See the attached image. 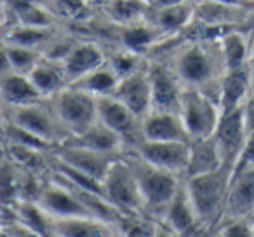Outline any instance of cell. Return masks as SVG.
<instances>
[{
  "instance_id": "6da1fadb",
  "label": "cell",
  "mask_w": 254,
  "mask_h": 237,
  "mask_svg": "<svg viewBox=\"0 0 254 237\" xmlns=\"http://www.w3.org/2000/svg\"><path fill=\"white\" fill-rule=\"evenodd\" d=\"M148 58H162L169 61L185 87L200 89L218 101L223 75L226 72L221 47L218 40L166 37L152 51Z\"/></svg>"
},
{
  "instance_id": "7a4b0ae2",
  "label": "cell",
  "mask_w": 254,
  "mask_h": 237,
  "mask_svg": "<svg viewBox=\"0 0 254 237\" xmlns=\"http://www.w3.org/2000/svg\"><path fill=\"white\" fill-rule=\"evenodd\" d=\"M230 178H232V169L228 166H221L211 173L183 178L185 188L197 213L204 237H207L221 223Z\"/></svg>"
},
{
  "instance_id": "3957f363",
  "label": "cell",
  "mask_w": 254,
  "mask_h": 237,
  "mask_svg": "<svg viewBox=\"0 0 254 237\" xmlns=\"http://www.w3.org/2000/svg\"><path fill=\"white\" fill-rule=\"evenodd\" d=\"M126 156L131 160L132 169L138 178L139 192H141L143 204H145V215L159 222L164 209L167 208L171 199L183 183V176L152 166L132 152H126Z\"/></svg>"
},
{
  "instance_id": "277c9868",
  "label": "cell",
  "mask_w": 254,
  "mask_h": 237,
  "mask_svg": "<svg viewBox=\"0 0 254 237\" xmlns=\"http://www.w3.org/2000/svg\"><path fill=\"white\" fill-rule=\"evenodd\" d=\"M4 119L46 142L53 149L63 145L70 138L51 99H39L21 106H9L5 108Z\"/></svg>"
},
{
  "instance_id": "5b68a950",
  "label": "cell",
  "mask_w": 254,
  "mask_h": 237,
  "mask_svg": "<svg viewBox=\"0 0 254 237\" xmlns=\"http://www.w3.org/2000/svg\"><path fill=\"white\" fill-rule=\"evenodd\" d=\"M103 195L124 216L145 215L138 178L126 154L113 160L108 173L103 178Z\"/></svg>"
},
{
  "instance_id": "8992f818",
  "label": "cell",
  "mask_w": 254,
  "mask_h": 237,
  "mask_svg": "<svg viewBox=\"0 0 254 237\" xmlns=\"http://www.w3.org/2000/svg\"><path fill=\"white\" fill-rule=\"evenodd\" d=\"M178 113L183 121L190 142L212 136L221 119L218 101L195 87L183 89Z\"/></svg>"
},
{
  "instance_id": "52a82bcc",
  "label": "cell",
  "mask_w": 254,
  "mask_h": 237,
  "mask_svg": "<svg viewBox=\"0 0 254 237\" xmlns=\"http://www.w3.org/2000/svg\"><path fill=\"white\" fill-rule=\"evenodd\" d=\"M49 99L60 117L61 124L64 126L70 136L80 135L98 121L96 96L82 89L66 85L63 91H60Z\"/></svg>"
},
{
  "instance_id": "ba28073f",
  "label": "cell",
  "mask_w": 254,
  "mask_h": 237,
  "mask_svg": "<svg viewBox=\"0 0 254 237\" xmlns=\"http://www.w3.org/2000/svg\"><path fill=\"white\" fill-rule=\"evenodd\" d=\"M96 106H98V121L124 140L127 152L143 140L141 119L113 94L96 98Z\"/></svg>"
},
{
  "instance_id": "9c48e42d",
  "label": "cell",
  "mask_w": 254,
  "mask_h": 237,
  "mask_svg": "<svg viewBox=\"0 0 254 237\" xmlns=\"http://www.w3.org/2000/svg\"><path fill=\"white\" fill-rule=\"evenodd\" d=\"M148 77L152 85V110L178 112L185 85L169 61L162 58H148Z\"/></svg>"
},
{
  "instance_id": "30bf717a",
  "label": "cell",
  "mask_w": 254,
  "mask_h": 237,
  "mask_svg": "<svg viewBox=\"0 0 254 237\" xmlns=\"http://www.w3.org/2000/svg\"><path fill=\"white\" fill-rule=\"evenodd\" d=\"M49 174L51 176L44 181L37 202L51 218L58 220L71 218V216H92L70 185L56 178L51 171Z\"/></svg>"
},
{
  "instance_id": "8fae6325",
  "label": "cell",
  "mask_w": 254,
  "mask_h": 237,
  "mask_svg": "<svg viewBox=\"0 0 254 237\" xmlns=\"http://www.w3.org/2000/svg\"><path fill=\"white\" fill-rule=\"evenodd\" d=\"M129 152L136 154L145 162L160 169L171 171L185 178L190 159V142H148L141 140Z\"/></svg>"
},
{
  "instance_id": "7c38bea8",
  "label": "cell",
  "mask_w": 254,
  "mask_h": 237,
  "mask_svg": "<svg viewBox=\"0 0 254 237\" xmlns=\"http://www.w3.org/2000/svg\"><path fill=\"white\" fill-rule=\"evenodd\" d=\"M253 7L223 4L216 0H195V21L226 33L233 28H249Z\"/></svg>"
},
{
  "instance_id": "4fadbf2b",
  "label": "cell",
  "mask_w": 254,
  "mask_h": 237,
  "mask_svg": "<svg viewBox=\"0 0 254 237\" xmlns=\"http://www.w3.org/2000/svg\"><path fill=\"white\" fill-rule=\"evenodd\" d=\"M254 216V166L233 171L226 194L223 222Z\"/></svg>"
},
{
  "instance_id": "5bb4252c",
  "label": "cell",
  "mask_w": 254,
  "mask_h": 237,
  "mask_svg": "<svg viewBox=\"0 0 254 237\" xmlns=\"http://www.w3.org/2000/svg\"><path fill=\"white\" fill-rule=\"evenodd\" d=\"M247 136H249V133L244 124L240 108L221 115L212 138H214L218 152L221 156L223 166H228L230 169L235 166L237 159H239L240 152L247 142Z\"/></svg>"
},
{
  "instance_id": "9a60e30c",
  "label": "cell",
  "mask_w": 254,
  "mask_h": 237,
  "mask_svg": "<svg viewBox=\"0 0 254 237\" xmlns=\"http://www.w3.org/2000/svg\"><path fill=\"white\" fill-rule=\"evenodd\" d=\"M159 222L173 230L178 237H204L197 213H195L193 204H191L187 188H185V180L167 204V208L164 209Z\"/></svg>"
},
{
  "instance_id": "2e32d148",
  "label": "cell",
  "mask_w": 254,
  "mask_h": 237,
  "mask_svg": "<svg viewBox=\"0 0 254 237\" xmlns=\"http://www.w3.org/2000/svg\"><path fill=\"white\" fill-rule=\"evenodd\" d=\"M53 157L73 169L82 171V173L103 181L113 160L119 159L120 156H106V154L94 152V150L84 149V147L63 143L53 150Z\"/></svg>"
},
{
  "instance_id": "e0dca14e",
  "label": "cell",
  "mask_w": 254,
  "mask_h": 237,
  "mask_svg": "<svg viewBox=\"0 0 254 237\" xmlns=\"http://www.w3.org/2000/svg\"><path fill=\"white\" fill-rule=\"evenodd\" d=\"M113 96L120 99L131 112H134L139 119H143L152 110V85H150L148 77V63L141 70L119 79Z\"/></svg>"
},
{
  "instance_id": "ac0fdd59",
  "label": "cell",
  "mask_w": 254,
  "mask_h": 237,
  "mask_svg": "<svg viewBox=\"0 0 254 237\" xmlns=\"http://www.w3.org/2000/svg\"><path fill=\"white\" fill-rule=\"evenodd\" d=\"M68 84L106 63V47L94 39H80L73 44L63 61Z\"/></svg>"
},
{
  "instance_id": "d6986e66",
  "label": "cell",
  "mask_w": 254,
  "mask_h": 237,
  "mask_svg": "<svg viewBox=\"0 0 254 237\" xmlns=\"http://www.w3.org/2000/svg\"><path fill=\"white\" fill-rule=\"evenodd\" d=\"M141 136L148 142H190L178 112L152 110L141 119Z\"/></svg>"
},
{
  "instance_id": "ffe728a7",
  "label": "cell",
  "mask_w": 254,
  "mask_h": 237,
  "mask_svg": "<svg viewBox=\"0 0 254 237\" xmlns=\"http://www.w3.org/2000/svg\"><path fill=\"white\" fill-rule=\"evenodd\" d=\"M195 18V0H183L176 4L153 5L150 21L164 37H178L191 25Z\"/></svg>"
},
{
  "instance_id": "44dd1931",
  "label": "cell",
  "mask_w": 254,
  "mask_h": 237,
  "mask_svg": "<svg viewBox=\"0 0 254 237\" xmlns=\"http://www.w3.org/2000/svg\"><path fill=\"white\" fill-rule=\"evenodd\" d=\"M53 234L60 237H115L119 225L96 216H71L53 220Z\"/></svg>"
},
{
  "instance_id": "7402d4cb",
  "label": "cell",
  "mask_w": 254,
  "mask_h": 237,
  "mask_svg": "<svg viewBox=\"0 0 254 237\" xmlns=\"http://www.w3.org/2000/svg\"><path fill=\"white\" fill-rule=\"evenodd\" d=\"M64 143L84 147V149L94 150V152L99 154H106V156H124L127 152L124 140L115 131H112L105 124H101L99 121H96L91 128L85 129L80 135L70 136Z\"/></svg>"
},
{
  "instance_id": "603a6c76",
  "label": "cell",
  "mask_w": 254,
  "mask_h": 237,
  "mask_svg": "<svg viewBox=\"0 0 254 237\" xmlns=\"http://www.w3.org/2000/svg\"><path fill=\"white\" fill-rule=\"evenodd\" d=\"M249 94H251L249 65L244 68L226 70L225 75H223L221 87H219V98H218L221 115L239 110Z\"/></svg>"
},
{
  "instance_id": "cb8c5ba5",
  "label": "cell",
  "mask_w": 254,
  "mask_h": 237,
  "mask_svg": "<svg viewBox=\"0 0 254 237\" xmlns=\"http://www.w3.org/2000/svg\"><path fill=\"white\" fill-rule=\"evenodd\" d=\"M28 77L32 79L37 91L46 99L53 98L54 94L63 91L68 85V79L66 74H64L63 63L56 60H49L46 56H42V60L28 74Z\"/></svg>"
},
{
  "instance_id": "d4e9b609",
  "label": "cell",
  "mask_w": 254,
  "mask_h": 237,
  "mask_svg": "<svg viewBox=\"0 0 254 237\" xmlns=\"http://www.w3.org/2000/svg\"><path fill=\"white\" fill-rule=\"evenodd\" d=\"M226 70L244 68L251 61V28H233L219 37Z\"/></svg>"
},
{
  "instance_id": "484cf974",
  "label": "cell",
  "mask_w": 254,
  "mask_h": 237,
  "mask_svg": "<svg viewBox=\"0 0 254 237\" xmlns=\"http://www.w3.org/2000/svg\"><path fill=\"white\" fill-rule=\"evenodd\" d=\"M0 92H2V98H4L5 108L28 105V103L39 101V99H46L37 91V87L33 85L32 79L28 75L16 74V72H9L7 75L0 77Z\"/></svg>"
},
{
  "instance_id": "4316f807",
  "label": "cell",
  "mask_w": 254,
  "mask_h": 237,
  "mask_svg": "<svg viewBox=\"0 0 254 237\" xmlns=\"http://www.w3.org/2000/svg\"><path fill=\"white\" fill-rule=\"evenodd\" d=\"M221 166H223V160L212 136L202 140H191L190 159H188V167H187V173H185V178L211 173L214 169H219Z\"/></svg>"
},
{
  "instance_id": "83f0119b",
  "label": "cell",
  "mask_w": 254,
  "mask_h": 237,
  "mask_svg": "<svg viewBox=\"0 0 254 237\" xmlns=\"http://www.w3.org/2000/svg\"><path fill=\"white\" fill-rule=\"evenodd\" d=\"M60 26H28V25H12L7 35L2 42L11 46H23L30 49H37L44 53L47 44L56 37L60 32Z\"/></svg>"
},
{
  "instance_id": "f1b7e54d",
  "label": "cell",
  "mask_w": 254,
  "mask_h": 237,
  "mask_svg": "<svg viewBox=\"0 0 254 237\" xmlns=\"http://www.w3.org/2000/svg\"><path fill=\"white\" fill-rule=\"evenodd\" d=\"M117 84H119V75L113 72V68L108 63H105L89 74L82 75L80 79H77L68 85H73V87L82 89V91L99 98V96L113 94Z\"/></svg>"
},
{
  "instance_id": "f546056e",
  "label": "cell",
  "mask_w": 254,
  "mask_h": 237,
  "mask_svg": "<svg viewBox=\"0 0 254 237\" xmlns=\"http://www.w3.org/2000/svg\"><path fill=\"white\" fill-rule=\"evenodd\" d=\"M4 46L5 51H7L11 70L16 72V74L28 75L35 68V65L42 60V53L37 49H30V47L23 46H11V44H4Z\"/></svg>"
},
{
  "instance_id": "4dcf8cb0",
  "label": "cell",
  "mask_w": 254,
  "mask_h": 237,
  "mask_svg": "<svg viewBox=\"0 0 254 237\" xmlns=\"http://www.w3.org/2000/svg\"><path fill=\"white\" fill-rule=\"evenodd\" d=\"M155 223V220L146 215L126 216L120 222L119 229L122 232V237H153Z\"/></svg>"
},
{
  "instance_id": "1f68e13d",
  "label": "cell",
  "mask_w": 254,
  "mask_h": 237,
  "mask_svg": "<svg viewBox=\"0 0 254 237\" xmlns=\"http://www.w3.org/2000/svg\"><path fill=\"white\" fill-rule=\"evenodd\" d=\"M207 237H254L253 218L223 222Z\"/></svg>"
},
{
  "instance_id": "d6a6232c",
  "label": "cell",
  "mask_w": 254,
  "mask_h": 237,
  "mask_svg": "<svg viewBox=\"0 0 254 237\" xmlns=\"http://www.w3.org/2000/svg\"><path fill=\"white\" fill-rule=\"evenodd\" d=\"M2 230H4V234L7 237H46V236H42V234L25 227L23 223H19L18 220H14V218L5 223V225H2Z\"/></svg>"
},
{
  "instance_id": "836d02e7",
  "label": "cell",
  "mask_w": 254,
  "mask_h": 237,
  "mask_svg": "<svg viewBox=\"0 0 254 237\" xmlns=\"http://www.w3.org/2000/svg\"><path fill=\"white\" fill-rule=\"evenodd\" d=\"M240 112H242L244 124H246L247 133H254V92H251L247 96V99L244 101V105L240 106Z\"/></svg>"
},
{
  "instance_id": "e575fe53",
  "label": "cell",
  "mask_w": 254,
  "mask_h": 237,
  "mask_svg": "<svg viewBox=\"0 0 254 237\" xmlns=\"http://www.w3.org/2000/svg\"><path fill=\"white\" fill-rule=\"evenodd\" d=\"M12 25H14V18H12L11 9L4 0H0V42L4 40Z\"/></svg>"
},
{
  "instance_id": "d590c367",
  "label": "cell",
  "mask_w": 254,
  "mask_h": 237,
  "mask_svg": "<svg viewBox=\"0 0 254 237\" xmlns=\"http://www.w3.org/2000/svg\"><path fill=\"white\" fill-rule=\"evenodd\" d=\"M11 70V63H9V58H7V51H5L4 42H0V77H4L7 75Z\"/></svg>"
},
{
  "instance_id": "8d00e7d4",
  "label": "cell",
  "mask_w": 254,
  "mask_h": 237,
  "mask_svg": "<svg viewBox=\"0 0 254 237\" xmlns=\"http://www.w3.org/2000/svg\"><path fill=\"white\" fill-rule=\"evenodd\" d=\"M153 237H178V236L171 229H167L164 223L157 222L155 223V232H153Z\"/></svg>"
},
{
  "instance_id": "74e56055",
  "label": "cell",
  "mask_w": 254,
  "mask_h": 237,
  "mask_svg": "<svg viewBox=\"0 0 254 237\" xmlns=\"http://www.w3.org/2000/svg\"><path fill=\"white\" fill-rule=\"evenodd\" d=\"M216 2H223V4H233V5H247V7H254L253 2L249 0H216Z\"/></svg>"
},
{
  "instance_id": "f35d334b",
  "label": "cell",
  "mask_w": 254,
  "mask_h": 237,
  "mask_svg": "<svg viewBox=\"0 0 254 237\" xmlns=\"http://www.w3.org/2000/svg\"><path fill=\"white\" fill-rule=\"evenodd\" d=\"M249 85H251V92H254V61L249 63Z\"/></svg>"
},
{
  "instance_id": "ab89813d",
  "label": "cell",
  "mask_w": 254,
  "mask_h": 237,
  "mask_svg": "<svg viewBox=\"0 0 254 237\" xmlns=\"http://www.w3.org/2000/svg\"><path fill=\"white\" fill-rule=\"evenodd\" d=\"M251 61H254V26H251Z\"/></svg>"
},
{
  "instance_id": "60d3db41",
  "label": "cell",
  "mask_w": 254,
  "mask_h": 237,
  "mask_svg": "<svg viewBox=\"0 0 254 237\" xmlns=\"http://www.w3.org/2000/svg\"><path fill=\"white\" fill-rule=\"evenodd\" d=\"M5 113V103H4V98H2V92H0V115H4Z\"/></svg>"
},
{
  "instance_id": "b9f144b4",
  "label": "cell",
  "mask_w": 254,
  "mask_h": 237,
  "mask_svg": "<svg viewBox=\"0 0 254 237\" xmlns=\"http://www.w3.org/2000/svg\"><path fill=\"white\" fill-rule=\"evenodd\" d=\"M4 208H5V206L0 204V229H2V225H4V223H7V220L2 216V211H4Z\"/></svg>"
},
{
  "instance_id": "7bdbcfd3",
  "label": "cell",
  "mask_w": 254,
  "mask_h": 237,
  "mask_svg": "<svg viewBox=\"0 0 254 237\" xmlns=\"http://www.w3.org/2000/svg\"><path fill=\"white\" fill-rule=\"evenodd\" d=\"M254 26V7H253V12H251V19H249V28Z\"/></svg>"
},
{
  "instance_id": "ee69618b",
  "label": "cell",
  "mask_w": 254,
  "mask_h": 237,
  "mask_svg": "<svg viewBox=\"0 0 254 237\" xmlns=\"http://www.w3.org/2000/svg\"><path fill=\"white\" fill-rule=\"evenodd\" d=\"M2 124H4V115H0V131H2Z\"/></svg>"
},
{
  "instance_id": "f6af8a7d",
  "label": "cell",
  "mask_w": 254,
  "mask_h": 237,
  "mask_svg": "<svg viewBox=\"0 0 254 237\" xmlns=\"http://www.w3.org/2000/svg\"><path fill=\"white\" fill-rule=\"evenodd\" d=\"M143 2H148V4H152V5L155 4V0H143Z\"/></svg>"
},
{
  "instance_id": "bcb514c9",
  "label": "cell",
  "mask_w": 254,
  "mask_h": 237,
  "mask_svg": "<svg viewBox=\"0 0 254 237\" xmlns=\"http://www.w3.org/2000/svg\"><path fill=\"white\" fill-rule=\"evenodd\" d=\"M115 237H122V232H120V229H119V234H117Z\"/></svg>"
},
{
  "instance_id": "7dc6e473",
  "label": "cell",
  "mask_w": 254,
  "mask_h": 237,
  "mask_svg": "<svg viewBox=\"0 0 254 237\" xmlns=\"http://www.w3.org/2000/svg\"><path fill=\"white\" fill-rule=\"evenodd\" d=\"M51 237H60V236H56V234H51Z\"/></svg>"
},
{
  "instance_id": "c3c4849f",
  "label": "cell",
  "mask_w": 254,
  "mask_h": 237,
  "mask_svg": "<svg viewBox=\"0 0 254 237\" xmlns=\"http://www.w3.org/2000/svg\"><path fill=\"white\" fill-rule=\"evenodd\" d=\"M249 2H253V4H254V0H249Z\"/></svg>"
},
{
  "instance_id": "681fc988",
  "label": "cell",
  "mask_w": 254,
  "mask_h": 237,
  "mask_svg": "<svg viewBox=\"0 0 254 237\" xmlns=\"http://www.w3.org/2000/svg\"><path fill=\"white\" fill-rule=\"evenodd\" d=\"M253 223H254V216H253Z\"/></svg>"
},
{
  "instance_id": "f907efd6",
  "label": "cell",
  "mask_w": 254,
  "mask_h": 237,
  "mask_svg": "<svg viewBox=\"0 0 254 237\" xmlns=\"http://www.w3.org/2000/svg\"><path fill=\"white\" fill-rule=\"evenodd\" d=\"M85 2H89V0H85Z\"/></svg>"
}]
</instances>
